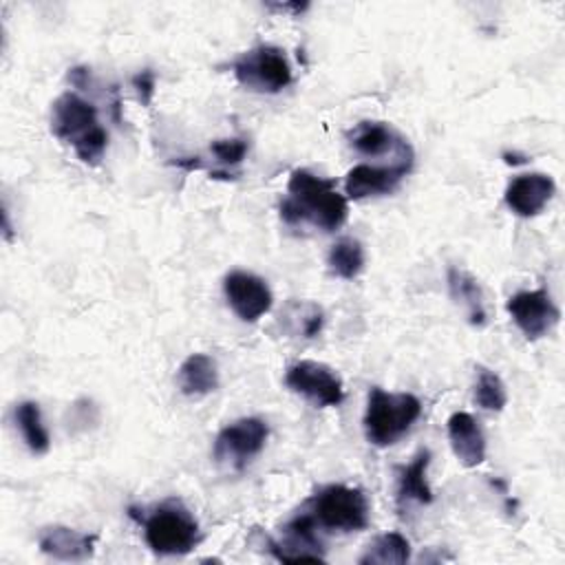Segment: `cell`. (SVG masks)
<instances>
[{"label":"cell","mask_w":565,"mask_h":565,"mask_svg":"<svg viewBox=\"0 0 565 565\" xmlns=\"http://www.w3.org/2000/svg\"><path fill=\"white\" fill-rule=\"evenodd\" d=\"M349 216L347 196L335 190L333 179H322L305 168L289 174L287 196L280 201V218L287 225L311 223L322 232H335Z\"/></svg>","instance_id":"cell-1"},{"label":"cell","mask_w":565,"mask_h":565,"mask_svg":"<svg viewBox=\"0 0 565 565\" xmlns=\"http://www.w3.org/2000/svg\"><path fill=\"white\" fill-rule=\"evenodd\" d=\"M53 135L68 143L84 163H99L108 146V132L99 124L97 108L77 93H62L51 110Z\"/></svg>","instance_id":"cell-2"},{"label":"cell","mask_w":565,"mask_h":565,"mask_svg":"<svg viewBox=\"0 0 565 565\" xmlns=\"http://www.w3.org/2000/svg\"><path fill=\"white\" fill-rule=\"evenodd\" d=\"M419 415L422 402L413 393H391L373 386L362 417L364 437L375 448H388L411 430Z\"/></svg>","instance_id":"cell-3"},{"label":"cell","mask_w":565,"mask_h":565,"mask_svg":"<svg viewBox=\"0 0 565 565\" xmlns=\"http://www.w3.org/2000/svg\"><path fill=\"white\" fill-rule=\"evenodd\" d=\"M148 547L159 556H183L199 541V521L179 499H166L139 519Z\"/></svg>","instance_id":"cell-4"},{"label":"cell","mask_w":565,"mask_h":565,"mask_svg":"<svg viewBox=\"0 0 565 565\" xmlns=\"http://www.w3.org/2000/svg\"><path fill=\"white\" fill-rule=\"evenodd\" d=\"M324 532H360L369 525V499L360 488L331 483L318 490L305 505Z\"/></svg>","instance_id":"cell-5"},{"label":"cell","mask_w":565,"mask_h":565,"mask_svg":"<svg viewBox=\"0 0 565 565\" xmlns=\"http://www.w3.org/2000/svg\"><path fill=\"white\" fill-rule=\"evenodd\" d=\"M232 71L241 86L267 95L285 90L294 79L285 51L274 44H258L245 51L234 60Z\"/></svg>","instance_id":"cell-6"},{"label":"cell","mask_w":565,"mask_h":565,"mask_svg":"<svg viewBox=\"0 0 565 565\" xmlns=\"http://www.w3.org/2000/svg\"><path fill=\"white\" fill-rule=\"evenodd\" d=\"M267 437V422L260 417H241L216 433L212 457L218 466L232 472H243L263 452Z\"/></svg>","instance_id":"cell-7"},{"label":"cell","mask_w":565,"mask_h":565,"mask_svg":"<svg viewBox=\"0 0 565 565\" xmlns=\"http://www.w3.org/2000/svg\"><path fill=\"white\" fill-rule=\"evenodd\" d=\"M285 384L289 391L302 395L320 408L340 406L344 399V384L340 375L331 366L316 360H300L291 364L285 373Z\"/></svg>","instance_id":"cell-8"},{"label":"cell","mask_w":565,"mask_h":565,"mask_svg":"<svg viewBox=\"0 0 565 565\" xmlns=\"http://www.w3.org/2000/svg\"><path fill=\"white\" fill-rule=\"evenodd\" d=\"M505 309L527 340H541L561 320V309L556 307L552 294L545 287L516 291L508 298Z\"/></svg>","instance_id":"cell-9"},{"label":"cell","mask_w":565,"mask_h":565,"mask_svg":"<svg viewBox=\"0 0 565 565\" xmlns=\"http://www.w3.org/2000/svg\"><path fill=\"white\" fill-rule=\"evenodd\" d=\"M318 525L309 510L294 514L282 527V541L265 539L267 550L282 563L298 561H324L322 541L318 534Z\"/></svg>","instance_id":"cell-10"},{"label":"cell","mask_w":565,"mask_h":565,"mask_svg":"<svg viewBox=\"0 0 565 565\" xmlns=\"http://www.w3.org/2000/svg\"><path fill=\"white\" fill-rule=\"evenodd\" d=\"M223 294L230 309L243 322H256L274 305L269 285L260 276L243 269H234L223 278Z\"/></svg>","instance_id":"cell-11"},{"label":"cell","mask_w":565,"mask_h":565,"mask_svg":"<svg viewBox=\"0 0 565 565\" xmlns=\"http://www.w3.org/2000/svg\"><path fill=\"white\" fill-rule=\"evenodd\" d=\"M349 143L355 152L364 157H384L391 154L395 161L411 163L415 161L413 146L408 139H404L391 124L386 121H375V119H364L355 124L349 132Z\"/></svg>","instance_id":"cell-12"},{"label":"cell","mask_w":565,"mask_h":565,"mask_svg":"<svg viewBox=\"0 0 565 565\" xmlns=\"http://www.w3.org/2000/svg\"><path fill=\"white\" fill-rule=\"evenodd\" d=\"M411 170H413L411 166H402V163H384V166L358 163L344 177V194L347 199H353V201L388 194L402 183V179Z\"/></svg>","instance_id":"cell-13"},{"label":"cell","mask_w":565,"mask_h":565,"mask_svg":"<svg viewBox=\"0 0 565 565\" xmlns=\"http://www.w3.org/2000/svg\"><path fill=\"white\" fill-rule=\"evenodd\" d=\"M554 194H556V183L550 174L525 172L514 177L508 183L503 192V201L512 214L530 218L543 212V207L552 201Z\"/></svg>","instance_id":"cell-14"},{"label":"cell","mask_w":565,"mask_h":565,"mask_svg":"<svg viewBox=\"0 0 565 565\" xmlns=\"http://www.w3.org/2000/svg\"><path fill=\"white\" fill-rule=\"evenodd\" d=\"M40 552L57 561H86L95 554L97 534H86L66 525H46L38 534Z\"/></svg>","instance_id":"cell-15"},{"label":"cell","mask_w":565,"mask_h":565,"mask_svg":"<svg viewBox=\"0 0 565 565\" xmlns=\"http://www.w3.org/2000/svg\"><path fill=\"white\" fill-rule=\"evenodd\" d=\"M428 466H430V450L422 448L406 466L397 468L395 503L399 510H406L411 505L433 503V488L428 483Z\"/></svg>","instance_id":"cell-16"},{"label":"cell","mask_w":565,"mask_h":565,"mask_svg":"<svg viewBox=\"0 0 565 565\" xmlns=\"http://www.w3.org/2000/svg\"><path fill=\"white\" fill-rule=\"evenodd\" d=\"M448 439L455 457L461 466L475 468L486 459V435L479 422L466 413L457 411L448 417Z\"/></svg>","instance_id":"cell-17"},{"label":"cell","mask_w":565,"mask_h":565,"mask_svg":"<svg viewBox=\"0 0 565 565\" xmlns=\"http://www.w3.org/2000/svg\"><path fill=\"white\" fill-rule=\"evenodd\" d=\"M446 282H448V294L450 298L461 305L468 322L472 327H483L488 322V311H486V298L479 280L468 274L466 269L459 267H448L446 271Z\"/></svg>","instance_id":"cell-18"},{"label":"cell","mask_w":565,"mask_h":565,"mask_svg":"<svg viewBox=\"0 0 565 565\" xmlns=\"http://www.w3.org/2000/svg\"><path fill=\"white\" fill-rule=\"evenodd\" d=\"M179 391L188 397H203L218 388V369L207 353H190L177 371Z\"/></svg>","instance_id":"cell-19"},{"label":"cell","mask_w":565,"mask_h":565,"mask_svg":"<svg viewBox=\"0 0 565 565\" xmlns=\"http://www.w3.org/2000/svg\"><path fill=\"white\" fill-rule=\"evenodd\" d=\"M411 561V541L399 532L375 536L360 554V565H404Z\"/></svg>","instance_id":"cell-20"},{"label":"cell","mask_w":565,"mask_h":565,"mask_svg":"<svg viewBox=\"0 0 565 565\" xmlns=\"http://www.w3.org/2000/svg\"><path fill=\"white\" fill-rule=\"evenodd\" d=\"M13 419H15V426L26 444V448L33 452V455H44L49 452L51 448V435L42 422V411H40V404L38 402H31V399H24L20 404H15V411H13Z\"/></svg>","instance_id":"cell-21"},{"label":"cell","mask_w":565,"mask_h":565,"mask_svg":"<svg viewBox=\"0 0 565 565\" xmlns=\"http://www.w3.org/2000/svg\"><path fill=\"white\" fill-rule=\"evenodd\" d=\"M364 260H366L364 247L353 236H344L335 241L327 254L329 271L344 280H353L355 276H360V271L364 269Z\"/></svg>","instance_id":"cell-22"},{"label":"cell","mask_w":565,"mask_h":565,"mask_svg":"<svg viewBox=\"0 0 565 565\" xmlns=\"http://www.w3.org/2000/svg\"><path fill=\"white\" fill-rule=\"evenodd\" d=\"M282 320H285L289 333L309 340L322 331L324 313L316 302L291 300V302H287V307L282 311Z\"/></svg>","instance_id":"cell-23"},{"label":"cell","mask_w":565,"mask_h":565,"mask_svg":"<svg viewBox=\"0 0 565 565\" xmlns=\"http://www.w3.org/2000/svg\"><path fill=\"white\" fill-rule=\"evenodd\" d=\"M475 402L483 411H492V413L503 411V406L508 404V391H505V384L499 377V373H494L492 369H486V366L477 369Z\"/></svg>","instance_id":"cell-24"},{"label":"cell","mask_w":565,"mask_h":565,"mask_svg":"<svg viewBox=\"0 0 565 565\" xmlns=\"http://www.w3.org/2000/svg\"><path fill=\"white\" fill-rule=\"evenodd\" d=\"M247 141L241 137H227V139H216L210 143V152L216 157L218 163L223 166H238L245 154H247Z\"/></svg>","instance_id":"cell-25"},{"label":"cell","mask_w":565,"mask_h":565,"mask_svg":"<svg viewBox=\"0 0 565 565\" xmlns=\"http://www.w3.org/2000/svg\"><path fill=\"white\" fill-rule=\"evenodd\" d=\"M132 86L137 88L139 93V99L143 104H150L152 95H154V73L150 68H143L139 71L135 77H132Z\"/></svg>","instance_id":"cell-26"}]
</instances>
